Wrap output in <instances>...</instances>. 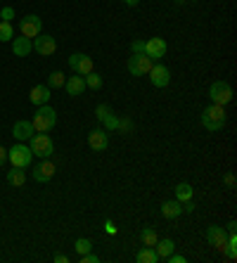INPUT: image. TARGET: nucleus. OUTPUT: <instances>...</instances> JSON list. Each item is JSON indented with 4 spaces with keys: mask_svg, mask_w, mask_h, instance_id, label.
I'll use <instances>...</instances> for the list:
<instances>
[{
    "mask_svg": "<svg viewBox=\"0 0 237 263\" xmlns=\"http://www.w3.org/2000/svg\"><path fill=\"white\" fill-rule=\"evenodd\" d=\"M166 261H169V263H185V256H180V254H176V251H173Z\"/></svg>",
    "mask_w": 237,
    "mask_h": 263,
    "instance_id": "obj_37",
    "label": "nucleus"
},
{
    "mask_svg": "<svg viewBox=\"0 0 237 263\" xmlns=\"http://www.w3.org/2000/svg\"><path fill=\"white\" fill-rule=\"evenodd\" d=\"M81 263H100V256H95L93 251H88V254L81 256Z\"/></svg>",
    "mask_w": 237,
    "mask_h": 263,
    "instance_id": "obj_35",
    "label": "nucleus"
},
{
    "mask_svg": "<svg viewBox=\"0 0 237 263\" xmlns=\"http://www.w3.org/2000/svg\"><path fill=\"white\" fill-rule=\"evenodd\" d=\"M192 195H195V190H192V185L190 183H178L176 185V199L178 202H188V199H192Z\"/></svg>",
    "mask_w": 237,
    "mask_h": 263,
    "instance_id": "obj_23",
    "label": "nucleus"
},
{
    "mask_svg": "<svg viewBox=\"0 0 237 263\" xmlns=\"http://www.w3.org/2000/svg\"><path fill=\"white\" fill-rule=\"evenodd\" d=\"M7 183L12 185V187H22V185L26 183V171L12 166V171H7Z\"/></svg>",
    "mask_w": 237,
    "mask_h": 263,
    "instance_id": "obj_21",
    "label": "nucleus"
},
{
    "mask_svg": "<svg viewBox=\"0 0 237 263\" xmlns=\"http://www.w3.org/2000/svg\"><path fill=\"white\" fill-rule=\"evenodd\" d=\"M64 90H67V95H71V98H76V95H83L85 90V81L83 76H69L67 81H64Z\"/></svg>",
    "mask_w": 237,
    "mask_h": 263,
    "instance_id": "obj_18",
    "label": "nucleus"
},
{
    "mask_svg": "<svg viewBox=\"0 0 237 263\" xmlns=\"http://www.w3.org/2000/svg\"><path fill=\"white\" fill-rule=\"evenodd\" d=\"M154 247H157V249H154V251H157V256H159V258H169L171 254L176 251V242H173V239H171V237L157 239V245H154Z\"/></svg>",
    "mask_w": 237,
    "mask_h": 263,
    "instance_id": "obj_20",
    "label": "nucleus"
},
{
    "mask_svg": "<svg viewBox=\"0 0 237 263\" xmlns=\"http://www.w3.org/2000/svg\"><path fill=\"white\" fill-rule=\"evenodd\" d=\"M31 152L33 157H41V159H50L52 152H55V145H52V138L48 133H36L31 135Z\"/></svg>",
    "mask_w": 237,
    "mask_h": 263,
    "instance_id": "obj_3",
    "label": "nucleus"
},
{
    "mask_svg": "<svg viewBox=\"0 0 237 263\" xmlns=\"http://www.w3.org/2000/svg\"><path fill=\"white\" fill-rule=\"evenodd\" d=\"M7 159L12 161V166H17V168H29L31 161H33V152H31V147H26L24 142H17L14 147L7 149Z\"/></svg>",
    "mask_w": 237,
    "mask_h": 263,
    "instance_id": "obj_4",
    "label": "nucleus"
},
{
    "mask_svg": "<svg viewBox=\"0 0 237 263\" xmlns=\"http://www.w3.org/2000/svg\"><path fill=\"white\" fill-rule=\"evenodd\" d=\"M83 81H85V88H90V90H100V88H102V76H100L95 69H93L90 73H85Z\"/></svg>",
    "mask_w": 237,
    "mask_h": 263,
    "instance_id": "obj_25",
    "label": "nucleus"
},
{
    "mask_svg": "<svg viewBox=\"0 0 237 263\" xmlns=\"http://www.w3.org/2000/svg\"><path fill=\"white\" fill-rule=\"evenodd\" d=\"M116 130L121 135H131L135 130V123H133V119H119V123H116Z\"/></svg>",
    "mask_w": 237,
    "mask_h": 263,
    "instance_id": "obj_28",
    "label": "nucleus"
},
{
    "mask_svg": "<svg viewBox=\"0 0 237 263\" xmlns=\"http://www.w3.org/2000/svg\"><path fill=\"white\" fill-rule=\"evenodd\" d=\"M64 81H67V76L62 71H52L48 76V83H45V86L48 88H64Z\"/></svg>",
    "mask_w": 237,
    "mask_h": 263,
    "instance_id": "obj_27",
    "label": "nucleus"
},
{
    "mask_svg": "<svg viewBox=\"0 0 237 263\" xmlns=\"http://www.w3.org/2000/svg\"><path fill=\"white\" fill-rule=\"evenodd\" d=\"M33 133H36V130H33V123H31V121H26V119H22V121H14L12 135L17 138L19 142L31 140V135H33Z\"/></svg>",
    "mask_w": 237,
    "mask_h": 263,
    "instance_id": "obj_16",
    "label": "nucleus"
},
{
    "mask_svg": "<svg viewBox=\"0 0 237 263\" xmlns=\"http://www.w3.org/2000/svg\"><path fill=\"white\" fill-rule=\"evenodd\" d=\"M74 249H76V251L81 254V256H83V254H88V251L93 249V245H90V239L81 237V239H76V245H74Z\"/></svg>",
    "mask_w": 237,
    "mask_h": 263,
    "instance_id": "obj_30",
    "label": "nucleus"
},
{
    "mask_svg": "<svg viewBox=\"0 0 237 263\" xmlns=\"http://www.w3.org/2000/svg\"><path fill=\"white\" fill-rule=\"evenodd\" d=\"M135 261L138 263H157L159 256H157V251H154L152 247H142V249L135 254Z\"/></svg>",
    "mask_w": 237,
    "mask_h": 263,
    "instance_id": "obj_22",
    "label": "nucleus"
},
{
    "mask_svg": "<svg viewBox=\"0 0 237 263\" xmlns=\"http://www.w3.org/2000/svg\"><path fill=\"white\" fill-rule=\"evenodd\" d=\"M102 228H104V233H107V235H116V233H119V228H116L110 218L104 220V226H102Z\"/></svg>",
    "mask_w": 237,
    "mask_h": 263,
    "instance_id": "obj_34",
    "label": "nucleus"
},
{
    "mask_svg": "<svg viewBox=\"0 0 237 263\" xmlns=\"http://www.w3.org/2000/svg\"><path fill=\"white\" fill-rule=\"evenodd\" d=\"M202 126L207 130H211V133H216V130H221L225 126V121H228V114H225V107H221V104H209V107H204V111H202L199 117Z\"/></svg>",
    "mask_w": 237,
    "mask_h": 263,
    "instance_id": "obj_1",
    "label": "nucleus"
},
{
    "mask_svg": "<svg viewBox=\"0 0 237 263\" xmlns=\"http://www.w3.org/2000/svg\"><path fill=\"white\" fill-rule=\"evenodd\" d=\"M33 50L43 57H50V55H55L57 41L52 36H48V33H38V36L33 38Z\"/></svg>",
    "mask_w": 237,
    "mask_h": 263,
    "instance_id": "obj_11",
    "label": "nucleus"
},
{
    "mask_svg": "<svg viewBox=\"0 0 237 263\" xmlns=\"http://www.w3.org/2000/svg\"><path fill=\"white\" fill-rule=\"evenodd\" d=\"M88 145H90V149H95V152H104V149L110 147V133H107L102 126L93 128L90 133H88Z\"/></svg>",
    "mask_w": 237,
    "mask_h": 263,
    "instance_id": "obj_12",
    "label": "nucleus"
},
{
    "mask_svg": "<svg viewBox=\"0 0 237 263\" xmlns=\"http://www.w3.org/2000/svg\"><path fill=\"white\" fill-rule=\"evenodd\" d=\"M157 239H159V235L154 228H142V230H140V242H142V247H154Z\"/></svg>",
    "mask_w": 237,
    "mask_h": 263,
    "instance_id": "obj_24",
    "label": "nucleus"
},
{
    "mask_svg": "<svg viewBox=\"0 0 237 263\" xmlns=\"http://www.w3.org/2000/svg\"><path fill=\"white\" fill-rule=\"evenodd\" d=\"M33 130L36 133H48V130L55 128L57 123V111L52 109V107H48V104H41L38 107V111L33 114Z\"/></svg>",
    "mask_w": 237,
    "mask_h": 263,
    "instance_id": "obj_2",
    "label": "nucleus"
},
{
    "mask_svg": "<svg viewBox=\"0 0 237 263\" xmlns=\"http://www.w3.org/2000/svg\"><path fill=\"white\" fill-rule=\"evenodd\" d=\"M145 55L150 57L152 62H159L161 57L166 55V41H164V38H159V36L145 41Z\"/></svg>",
    "mask_w": 237,
    "mask_h": 263,
    "instance_id": "obj_13",
    "label": "nucleus"
},
{
    "mask_svg": "<svg viewBox=\"0 0 237 263\" xmlns=\"http://www.w3.org/2000/svg\"><path fill=\"white\" fill-rule=\"evenodd\" d=\"M0 19H3V22H12L14 19V7H10V5L3 7V10H0Z\"/></svg>",
    "mask_w": 237,
    "mask_h": 263,
    "instance_id": "obj_32",
    "label": "nucleus"
},
{
    "mask_svg": "<svg viewBox=\"0 0 237 263\" xmlns=\"http://www.w3.org/2000/svg\"><path fill=\"white\" fill-rule=\"evenodd\" d=\"M12 38H14L12 22H0V41H3V43H10Z\"/></svg>",
    "mask_w": 237,
    "mask_h": 263,
    "instance_id": "obj_26",
    "label": "nucleus"
},
{
    "mask_svg": "<svg viewBox=\"0 0 237 263\" xmlns=\"http://www.w3.org/2000/svg\"><path fill=\"white\" fill-rule=\"evenodd\" d=\"M154 62L147 55H131L128 57V73L133 76H147V71L152 69Z\"/></svg>",
    "mask_w": 237,
    "mask_h": 263,
    "instance_id": "obj_9",
    "label": "nucleus"
},
{
    "mask_svg": "<svg viewBox=\"0 0 237 263\" xmlns=\"http://www.w3.org/2000/svg\"><path fill=\"white\" fill-rule=\"evenodd\" d=\"M147 76H150L154 88H166L171 83V71L164 67V64H159V62H154L152 69L147 71Z\"/></svg>",
    "mask_w": 237,
    "mask_h": 263,
    "instance_id": "obj_10",
    "label": "nucleus"
},
{
    "mask_svg": "<svg viewBox=\"0 0 237 263\" xmlns=\"http://www.w3.org/2000/svg\"><path fill=\"white\" fill-rule=\"evenodd\" d=\"M5 161H7V149H5L3 145H0V166L5 164Z\"/></svg>",
    "mask_w": 237,
    "mask_h": 263,
    "instance_id": "obj_38",
    "label": "nucleus"
},
{
    "mask_svg": "<svg viewBox=\"0 0 237 263\" xmlns=\"http://www.w3.org/2000/svg\"><path fill=\"white\" fill-rule=\"evenodd\" d=\"M116 123H119V117H116L114 111H110V114L104 117V121L100 123V126H102V128L107 130V133H114V130H116Z\"/></svg>",
    "mask_w": 237,
    "mask_h": 263,
    "instance_id": "obj_29",
    "label": "nucleus"
},
{
    "mask_svg": "<svg viewBox=\"0 0 237 263\" xmlns=\"http://www.w3.org/2000/svg\"><path fill=\"white\" fill-rule=\"evenodd\" d=\"M52 98V88H48V86H33L31 88V92H29V100H31V104H48V100Z\"/></svg>",
    "mask_w": 237,
    "mask_h": 263,
    "instance_id": "obj_17",
    "label": "nucleus"
},
{
    "mask_svg": "<svg viewBox=\"0 0 237 263\" xmlns=\"http://www.w3.org/2000/svg\"><path fill=\"white\" fill-rule=\"evenodd\" d=\"M207 242L216 251H221V254H223L225 247H228V230H225V228H221V226H209L207 228Z\"/></svg>",
    "mask_w": 237,
    "mask_h": 263,
    "instance_id": "obj_7",
    "label": "nucleus"
},
{
    "mask_svg": "<svg viewBox=\"0 0 237 263\" xmlns=\"http://www.w3.org/2000/svg\"><path fill=\"white\" fill-rule=\"evenodd\" d=\"M110 111H114V109L110 107V104H98V109H95V119H98V121L102 123V121H104V117H107Z\"/></svg>",
    "mask_w": 237,
    "mask_h": 263,
    "instance_id": "obj_31",
    "label": "nucleus"
},
{
    "mask_svg": "<svg viewBox=\"0 0 237 263\" xmlns=\"http://www.w3.org/2000/svg\"><path fill=\"white\" fill-rule=\"evenodd\" d=\"M131 52L133 55H145V41H133L131 43Z\"/></svg>",
    "mask_w": 237,
    "mask_h": 263,
    "instance_id": "obj_33",
    "label": "nucleus"
},
{
    "mask_svg": "<svg viewBox=\"0 0 237 263\" xmlns=\"http://www.w3.org/2000/svg\"><path fill=\"white\" fill-rule=\"evenodd\" d=\"M55 263H69V258L64 256V254H55V258H52Z\"/></svg>",
    "mask_w": 237,
    "mask_h": 263,
    "instance_id": "obj_39",
    "label": "nucleus"
},
{
    "mask_svg": "<svg viewBox=\"0 0 237 263\" xmlns=\"http://www.w3.org/2000/svg\"><path fill=\"white\" fill-rule=\"evenodd\" d=\"M173 3H176V5H183V3H185V0H173Z\"/></svg>",
    "mask_w": 237,
    "mask_h": 263,
    "instance_id": "obj_41",
    "label": "nucleus"
},
{
    "mask_svg": "<svg viewBox=\"0 0 237 263\" xmlns=\"http://www.w3.org/2000/svg\"><path fill=\"white\" fill-rule=\"evenodd\" d=\"M19 33L33 41L38 33H43V19L38 17V14H26V17H22L19 19Z\"/></svg>",
    "mask_w": 237,
    "mask_h": 263,
    "instance_id": "obj_6",
    "label": "nucleus"
},
{
    "mask_svg": "<svg viewBox=\"0 0 237 263\" xmlns=\"http://www.w3.org/2000/svg\"><path fill=\"white\" fill-rule=\"evenodd\" d=\"M10 43H12L14 57H29L31 52H33V41L26 38V36H14Z\"/></svg>",
    "mask_w": 237,
    "mask_h": 263,
    "instance_id": "obj_15",
    "label": "nucleus"
},
{
    "mask_svg": "<svg viewBox=\"0 0 237 263\" xmlns=\"http://www.w3.org/2000/svg\"><path fill=\"white\" fill-rule=\"evenodd\" d=\"M161 216L169 220L178 218V216H183V204L178 202V199H169V202L161 204Z\"/></svg>",
    "mask_w": 237,
    "mask_h": 263,
    "instance_id": "obj_19",
    "label": "nucleus"
},
{
    "mask_svg": "<svg viewBox=\"0 0 237 263\" xmlns=\"http://www.w3.org/2000/svg\"><path fill=\"white\" fill-rule=\"evenodd\" d=\"M67 64H69V69L76 71L79 76H85V73L93 71V57H88L85 52H74V55H69Z\"/></svg>",
    "mask_w": 237,
    "mask_h": 263,
    "instance_id": "obj_8",
    "label": "nucleus"
},
{
    "mask_svg": "<svg viewBox=\"0 0 237 263\" xmlns=\"http://www.w3.org/2000/svg\"><path fill=\"white\" fill-rule=\"evenodd\" d=\"M123 3H126L128 7H138L140 5V0H123Z\"/></svg>",
    "mask_w": 237,
    "mask_h": 263,
    "instance_id": "obj_40",
    "label": "nucleus"
},
{
    "mask_svg": "<svg viewBox=\"0 0 237 263\" xmlns=\"http://www.w3.org/2000/svg\"><path fill=\"white\" fill-rule=\"evenodd\" d=\"M209 98H211L213 104H221V107H225V104L232 102V88L228 81H216V83H211V88H209Z\"/></svg>",
    "mask_w": 237,
    "mask_h": 263,
    "instance_id": "obj_5",
    "label": "nucleus"
},
{
    "mask_svg": "<svg viewBox=\"0 0 237 263\" xmlns=\"http://www.w3.org/2000/svg\"><path fill=\"white\" fill-rule=\"evenodd\" d=\"M225 187H228V190H235V173H225Z\"/></svg>",
    "mask_w": 237,
    "mask_h": 263,
    "instance_id": "obj_36",
    "label": "nucleus"
},
{
    "mask_svg": "<svg viewBox=\"0 0 237 263\" xmlns=\"http://www.w3.org/2000/svg\"><path fill=\"white\" fill-rule=\"evenodd\" d=\"M55 164L50 159H43L41 164L33 166V180L36 183H48V180H52V176H55Z\"/></svg>",
    "mask_w": 237,
    "mask_h": 263,
    "instance_id": "obj_14",
    "label": "nucleus"
}]
</instances>
